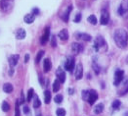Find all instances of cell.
<instances>
[{
	"instance_id": "obj_4",
	"label": "cell",
	"mask_w": 128,
	"mask_h": 116,
	"mask_svg": "<svg viewBox=\"0 0 128 116\" xmlns=\"http://www.w3.org/2000/svg\"><path fill=\"white\" fill-rule=\"evenodd\" d=\"M75 66V62H74V58L73 57H68L66 63H65V68L67 71L71 72L73 70V68Z\"/></svg>"
},
{
	"instance_id": "obj_35",
	"label": "cell",
	"mask_w": 128,
	"mask_h": 116,
	"mask_svg": "<svg viewBox=\"0 0 128 116\" xmlns=\"http://www.w3.org/2000/svg\"><path fill=\"white\" fill-rule=\"evenodd\" d=\"M19 104H20V101L18 100L16 102V116H20V109H19Z\"/></svg>"
},
{
	"instance_id": "obj_20",
	"label": "cell",
	"mask_w": 128,
	"mask_h": 116,
	"mask_svg": "<svg viewBox=\"0 0 128 116\" xmlns=\"http://www.w3.org/2000/svg\"><path fill=\"white\" fill-rule=\"evenodd\" d=\"M104 109V104L103 103H98L97 105H95L94 107V113L95 114H100Z\"/></svg>"
},
{
	"instance_id": "obj_7",
	"label": "cell",
	"mask_w": 128,
	"mask_h": 116,
	"mask_svg": "<svg viewBox=\"0 0 128 116\" xmlns=\"http://www.w3.org/2000/svg\"><path fill=\"white\" fill-rule=\"evenodd\" d=\"M123 76H124L123 70H117L115 72V77H114V85L115 86H117L118 84L121 83V81L123 80Z\"/></svg>"
},
{
	"instance_id": "obj_22",
	"label": "cell",
	"mask_w": 128,
	"mask_h": 116,
	"mask_svg": "<svg viewBox=\"0 0 128 116\" xmlns=\"http://www.w3.org/2000/svg\"><path fill=\"white\" fill-rule=\"evenodd\" d=\"M60 84H61V82L57 79V80H55V82H54V84H53V90L56 92V91H58L59 89H60Z\"/></svg>"
},
{
	"instance_id": "obj_33",
	"label": "cell",
	"mask_w": 128,
	"mask_h": 116,
	"mask_svg": "<svg viewBox=\"0 0 128 116\" xmlns=\"http://www.w3.org/2000/svg\"><path fill=\"white\" fill-rule=\"evenodd\" d=\"M93 69H94V71H95V73L98 75L99 73H100V68L98 67V65H97V63H93Z\"/></svg>"
},
{
	"instance_id": "obj_14",
	"label": "cell",
	"mask_w": 128,
	"mask_h": 116,
	"mask_svg": "<svg viewBox=\"0 0 128 116\" xmlns=\"http://www.w3.org/2000/svg\"><path fill=\"white\" fill-rule=\"evenodd\" d=\"M34 19H35V15H33L32 13L31 14H27L24 16V18H23L24 22L27 23V24H31V23H33Z\"/></svg>"
},
{
	"instance_id": "obj_29",
	"label": "cell",
	"mask_w": 128,
	"mask_h": 116,
	"mask_svg": "<svg viewBox=\"0 0 128 116\" xmlns=\"http://www.w3.org/2000/svg\"><path fill=\"white\" fill-rule=\"evenodd\" d=\"M54 100H55L56 103H61V102L63 101V96H62V95H57V96L55 97Z\"/></svg>"
},
{
	"instance_id": "obj_39",
	"label": "cell",
	"mask_w": 128,
	"mask_h": 116,
	"mask_svg": "<svg viewBox=\"0 0 128 116\" xmlns=\"http://www.w3.org/2000/svg\"><path fill=\"white\" fill-rule=\"evenodd\" d=\"M29 59H30V55L29 54H25V58H24V62L27 63L28 61H29Z\"/></svg>"
},
{
	"instance_id": "obj_23",
	"label": "cell",
	"mask_w": 128,
	"mask_h": 116,
	"mask_svg": "<svg viewBox=\"0 0 128 116\" xmlns=\"http://www.w3.org/2000/svg\"><path fill=\"white\" fill-rule=\"evenodd\" d=\"M87 20H88L89 23H91L92 25H96V24H97V18H96L95 15H90V16L88 17Z\"/></svg>"
},
{
	"instance_id": "obj_32",
	"label": "cell",
	"mask_w": 128,
	"mask_h": 116,
	"mask_svg": "<svg viewBox=\"0 0 128 116\" xmlns=\"http://www.w3.org/2000/svg\"><path fill=\"white\" fill-rule=\"evenodd\" d=\"M51 45H52V47H56L57 46V41H56V36H53L51 37Z\"/></svg>"
},
{
	"instance_id": "obj_15",
	"label": "cell",
	"mask_w": 128,
	"mask_h": 116,
	"mask_svg": "<svg viewBox=\"0 0 128 116\" xmlns=\"http://www.w3.org/2000/svg\"><path fill=\"white\" fill-rule=\"evenodd\" d=\"M58 36H59L62 40H68V31H67L66 29H64V30H62V31L59 33Z\"/></svg>"
},
{
	"instance_id": "obj_41",
	"label": "cell",
	"mask_w": 128,
	"mask_h": 116,
	"mask_svg": "<svg viewBox=\"0 0 128 116\" xmlns=\"http://www.w3.org/2000/svg\"><path fill=\"white\" fill-rule=\"evenodd\" d=\"M36 116H41V113H40V112H37V113H36Z\"/></svg>"
},
{
	"instance_id": "obj_38",
	"label": "cell",
	"mask_w": 128,
	"mask_h": 116,
	"mask_svg": "<svg viewBox=\"0 0 128 116\" xmlns=\"http://www.w3.org/2000/svg\"><path fill=\"white\" fill-rule=\"evenodd\" d=\"M29 111H30L29 107H28L27 105H24V106H23V112H24L25 114H28V113H29Z\"/></svg>"
},
{
	"instance_id": "obj_12",
	"label": "cell",
	"mask_w": 128,
	"mask_h": 116,
	"mask_svg": "<svg viewBox=\"0 0 128 116\" xmlns=\"http://www.w3.org/2000/svg\"><path fill=\"white\" fill-rule=\"evenodd\" d=\"M81 44H79L78 42H73L72 44H71V50H72V52L74 53V54H77V53H79L80 51H81Z\"/></svg>"
},
{
	"instance_id": "obj_13",
	"label": "cell",
	"mask_w": 128,
	"mask_h": 116,
	"mask_svg": "<svg viewBox=\"0 0 128 116\" xmlns=\"http://www.w3.org/2000/svg\"><path fill=\"white\" fill-rule=\"evenodd\" d=\"M51 67H52V65H51V61L49 58H46L44 60V64H43V70L45 73L49 72L51 70Z\"/></svg>"
},
{
	"instance_id": "obj_2",
	"label": "cell",
	"mask_w": 128,
	"mask_h": 116,
	"mask_svg": "<svg viewBox=\"0 0 128 116\" xmlns=\"http://www.w3.org/2000/svg\"><path fill=\"white\" fill-rule=\"evenodd\" d=\"M100 48H105V50H106L108 48V44H107V42L103 36H98L96 40H95V43H94V49L96 51H99Z\"/></svg>"
},
{
	"instance_id": "obj_21",
	"label": "cell",
	"mask_w": 128,
	"mask_h": 116,
	"mask_svg": "<svg viewBox=\"0 0 128 116\" xmlns=\"http://www.w3.org/2000/svg\"><path fill=\"white\" fill-rule=\"evenodd\" d=\"M51 100V92L49 90H45L44 91V101L46 104H48Z\"/></svg>"
},
{
	"instance_id": "obj_17",
	"label": "cell",
	"mask_w": 128,
	"mask_h": 116,
	"mask_svg": "<svg viewBox=\"0 0 128 116\" xmlns=\"http://www.w3.org/2000/svg\"><path fill=\"white\" fill-rule=\"evenodd\" d=\"M25 31L23 30V29H20V30H18L17 31V33H16V37L18 38V39H23V38H24L25 37Z\"/></svg>"
},
{
	"instance_id": "obj_42",
	"label": "cell",
	"mask_w": 128,
	"mask_h": 116,
	"mask_svg": "<svg viewBox=\"0 0 128 116\" xmlns=\"http://www.w3.org/2000/svg\"><path fill=\"white\" fill-rule=\"evenodd\" d=\"M126 62L128 63V56H127V58H126Z\"/></svg>"
},
{
	"instance_id": "obj_5",
	"label": "cell",
	"mask_w": 128,
	"mask_h": 116,
	"mask_svg": "<svg viewBox=\"0 0 128 116\" xmlns=\"http://www.w3.org/2000/svg\"><path fill=\"white\" fill-rule=\"evenodd\" d=\"M49 36H50V28L47 27V28H45L44 34H43V36H41V39H40V43L42 45H45L46 42L49 40Z\"/></svg>"
},
{
	"instance_id": "obj_27",
	"label": "cell",
	"mask_w": 128,
	"mask_h": 116,
	"mask_svg": "<svg viewBox=\"0 0 128 116\" xmlns=\"http://www.w3.org/2000/svg\"><path fill=\"white\" fill-rule=\"evenodd\" d=\"M56 114H57V116H65L66 115V110L64 108H59V109H57Z\"/></svg>"
},
{
	"instance_id": "obj_18",
	"label": "cell",
	"mask_w": 128,
	"mask_h": 116,
	"mask_svg": "<svg viewBox=\"0 0 128 116\" xmlns=\"http://www.w3.org/2000/svg\"><path fill=\"white\" fill-rule=\"evenodd\" d=\"M71 10H72V6L70 5V6H68V7L67 11H66V12H65V14L62 16V19H63L65 22H68V17H69V14H70Z\"/></svg>"
},
{
	"instance_id": "obj_40",
	"label": "cell",
	"mask_w": 128,
	"mask_h": 116,
	"mask_svg": "<svg viewBox=\"0 0 128 116\" xmlns=\"http://www.w3.org/2000/svg\"><path fill=\"white\" fill-rule=\"evenodd\" d=\"M13 72H14V71H13V69H10V71H9V75H10V76H12V75H13Z\"/></svg>"
},
{
	"instance_id": "obj_26",
	"label": "cell",
	"mask_w": 128,
	"mask_h": 116,
	"mask_svg": "<svg viewBox=\"0 0 128 116\" xmlns=\"http://www.w3.org/2000/svg\"><path fill=\"white\" fill-rule=\"evenodd\" d=\"M9 109H10L9 103L7 101H3V103H2V110L4 112H7V111H9Z\"/></svg>"
},
{
	"instance_id": "obj_28",
	"label": "cell",
	"mask_w": 128,
	"mask_h": 116,
	"mask_svg": "<svg viewBox=\"0 0 128 116\" xmlns=\"http://www.w3.org/2000/svg\"><path fill=\"white\" fill-rule=\"evenodd\" d=\"M33 92H34L33 89H29V91H28V101H30V99L33 98Z\"/></svg>"
},
{
	"instance_id": "obj_36",
	"label": "cell",
	"mask_w": 128,
	"mask_h": 116,
	"mask_svg": "<svg viewBox=\"0 0 128 116\" xmlns=\"http://www.w3.org/2000/svg\"><path fill=\"white\" fill-rule=\"evenodd\" d=\"M24 102V95H23V92L22 91V94H21V100H20V103H23Z\"/></svg>"
},
{
	"instance_id": "obj_25",
	"label": "cell",
	"mask_w": 128,
	"mask_h": 116,
	"mask_svg": "<svg viewBox=\"0 0 128 116\" xmlns=\"http://www.w3.org/2000/svg\"><path fill=\"white\" fill-rule=\"evenodd\" d=\"M40 104H41V101H40L39 98H38V97H34V100H33V107H34V108H38V107L40 106Z\"/></svg>"
},
{
	"instance_id": "obj_1",
	"label": "cell",
	"mask_w": 128,
	"mask_h": 116,
	"mask_svg": "<svg viewBox=\"0 0 128 116\" xmlns=\"http://www.w3.org/2000/svg\"><path fill=\"white\" fill-rule=\"evenodd\" d=\"M114 41L116 43V45L120 48H125L127 46V42H128V34L125 30L123 29H117L114 32Z\"/></svg>"
},
{
	"instance_id": "obj_31",
	"label": "cell",
	"mask_w": 128,
	"mask_h": 116,
	"mask_svg": "<svg viewBox=\"0 0 128 116\" xmlns=\"http://www.w3.org/2000/svg\"><path fill=\"white\" fill-rule=\"evenodd\" d=\"M88 98H89V91L88 90H83L82 91V98L84 100H88Z\"/></svg>"
},
{
	"instance_id": "obj_30",
	"label": "cell",
	"mask_w": 128,
	"mask_h": 116,
	"mask_svg": "<svg viewBox=\"0 0 128 116\" xmlns=\"http://www.w3.org/2000/svg\"><path fill=\"white\" fill-rule=\"evenodd\" d=\"M120 104H121V102H120L119 100H114V101L113 102L112 106H113V109H117V108L120 106Z\"/></svg>"
},
{
	"instance_id": "obj_16",
	"label": "cell",
	"mask_w": 128,
	"mask_h": 116,
	"mask_svg": "<svg viewBox=\"0 0 128 116\" xmlns=\"http://www.w3.org/2000/svg\"><path fill=\"white\" fill-rule=\"evenodd\" d=\"M18 60H19V55H12L10 58H9V63H10V66L11 67H14L17 65L18 63Z\"/></svg>"
},
{
	"instance_id": "obj_24",
	"label": "cell",
	"mask_w": 128,
	"mask_h": 116,
	"mask_svg": "<svg viewBox=\"0 0 128 116\" xmlns=\"http://www.w3.org/2000/svg\"><path fill=\"white\" fill-rule=\"evenodd\" d=\"M43 55H44V51H43V50H40V51L36 54V58H35V63H36V64H38V63L40 62V60H41V58H42Z\"/></svg>"
},
{
	"instance_id": "obj_8",
	"label": "cell",
	"mask_w": 128,
	"mask_h": 116,
	"mask_svg": "<svg viewBox=\"0 0 128 116\" xmlns=\"http://www.w3.org/2000/svg\"><path fill=\"white\" fill-rule=\"evenodd\" d=\"M75 78H76V80H80L81 78H82V76H83V67H82V65L79 63V64H77V66H76V69H75Z\"/></svg>"
},
{
	"instance_id": "obj_9",
	"label": "cell",
	"mask_w": 128,
	"mask_h": 116,
	"mask_svg": "<svg viewBox=\"0 0 128 116\" xmlns=\"http://www.w3.org/2000/svg\"><path fill=\"white\" fill-rule=\"evenodd\" d=\"M75 37L77 39H81V40H85V41H90L92 40V36L90 35L84 34V33H77L75 34Z\"/></svg>"
},
{
	"instance_id": "obj_6",
	"label": "cell",
	"mask_w": 128,
	"mask_h": 116,
	"mask_svg": "<svg viewBox=\"0 0 128 116\" xmlns=\"http://www.w3.org/2000/svg\"><path fill=\"white\" fill-rule=\"evenodd\" d=\"M56 75H57V79H58L62 84L65 83V81H66V73H65V71L63 70L61 67H59V68L57 69Z\"/></svg>"
},
{
	"instance_id": "obj_19",
	"label": "cell",
	"mask_w": 128,
	"mask_h": 116,
	"mask_svg": "<svg viewBox=\"0 0 128 116\" xmlns=\"http://www.w3.org/2000/svg\"><path fill=\"white\" fill-rule=\"evenodd\" d=\"M3 90L6 92V94H10V92L13 91V86L10 83H6L3 85Z\"/></svg>"
},
{
	"instance_id": "obj_37",
	"label": "cell",
	"mask_w": 128,
	"mask_h": 116,
	"mask_svg": "<svg viewBox=\"0 0 128 116\" xmlns=\"http://www.w3.org/2000/svg\"><path fill=\"white\" fill-rule=\"evenodd\" d=\"M32 14H33V15H37V14H39V9H38V8H33V10H32Z\"/></svg>"
},
{
	"instance_id": "obj_11",
	"label": "cell",
	"mask_w": 128,
	"mask_h": 116,
	"mask_svg": "<svg viewBox=\"0 0 128 116\" xmlns=\"http://www.w3.org/2000/svg\"><path fill=\"white\" fill-rule=\"evenodd\" d=\"M110 21V15L108 13V11H103L102 12V16H101V24L102 25H107Z\"/></svg>"
},
{
	"instance_id": "obj_10",
	"label": "cell",
	"mask_w": 128,
	"mask_h": 116,
	"mask_svg": "<svg viewBox=\"0 0 128 116\" xmlns=\"http://www.w3.org/2000/svg\"><path fill=\"white\" fill-rule=\"evenodd\" d=\"M98 99V95H97V92L93 89H91L89 91V98H88V102L92 105L95 103V101Z\"/></svg>"
},
{
	"instance_id": "obj_34",
	"label": "cell",
	"mask_w": 128,
	"mask_h": 116,
	"mask_svg": "<svg viewBox=\"0 0 128 116\" xmlns=\"http://www.w3.org/2000/svg\"><path fill=\"white\" fill-rule=\"evenodd\" d=\"M80 20H81V14H77V15L75 16L73 22H74V23H78V22H80Z\"/></svg>"
},
{
	"instance_id": "obj_3",
	"label": "cell",
	"mask_w": 128,
	"mask_h": 116,
	"mask_svg": "<svg viewBox=\"0 0 128 116\" xmlns=\"http://www.w3.org/2000/svg\"><path fill=\"white\" fill-rule=\"evenodd\" d=\"M0 7L3 12L9 11L13 7V0H1L0 1Z\"/></svg>"
}]
</instances>
